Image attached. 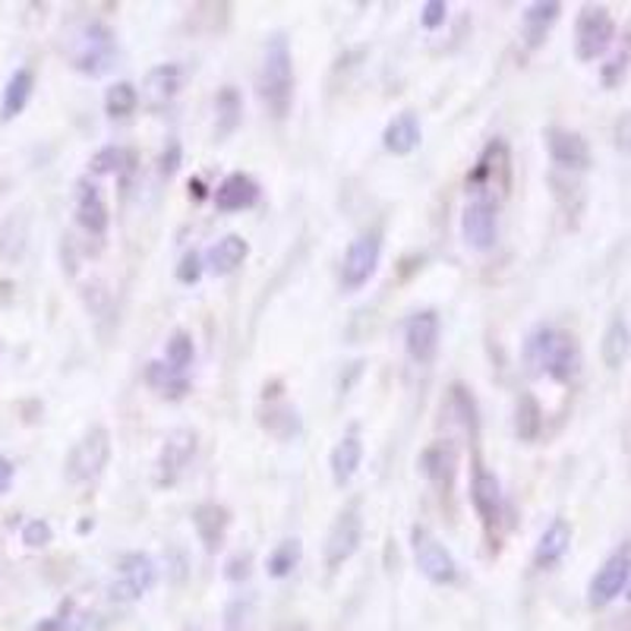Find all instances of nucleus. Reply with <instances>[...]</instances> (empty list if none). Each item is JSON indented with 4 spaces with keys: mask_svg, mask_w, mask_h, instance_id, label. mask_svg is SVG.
Returning <instances> with one entry per match:
<instances>
[{
    "mask_svg": "<svg viewBox=\"0 0 631 631\" xmlns=\"http://www.w3.org/2000/svg\"><path fill=\"white\" fill-rule=\"evenodd\" d=\"M256 92L263 108L275 117L285 120L293 105V57L288 39L278 32L271 35L269 45L263 51V67L256 76Z\"/></svg>",
    "mask_w": 631,
    "mask_h": 631,
    "instance_id": "nucleus-1",
    "label": "nucleus"
},
{
    "mask_svg": "<svg viewBox=\"0 0 631 631\" xmlns=\"http://www.w3.org/2000/svg\"><path fill=\"white\" fill-rule=\"evenodd\" d=\"M524 361L531 363L534 370L546 373L549 379H556V383H571L578 376V370H581V347H578L571 332L543 325L527 339Z\"/></svg>",
    "mask_w": 631,
    "mask_h": 631,
    "instance_id": "nucleus-2",
    "label": "nucleus"
},
{
    "mask_svg": "<svg viewBox=\"0 0 631 631\" xmlns=\"http://www.w3.org/2000/svg\"><path fill=\"white\" fill-rule=\"evenodd\" d=\"M468 193L502 203L512 186V149L505 139L486 142V149L477 156V164L468 171Z\"/></svg>",
    "mask_w": 631,
    "mask_h": 631,
    "instance_id": "nucleus-3",
    "label": "nucleus"
},
{
    "mask_svg": "<svg viewBox=\"0 0 631 631\" xmlns=\"http://www.w3.org/2000/svg\"><path fill=\"white\" fill-rule=\"evenodd\" d=\"M117 57V39L105 23L92 20L86 23L76 35H73V45H69V67L76 73H86V76H101L108 73Z\"/></svg>",
    "mask_w": 631,
    "mask_h": 631,
    "instance_id": "nucleus-4",
    "label": "nucleus"
},
{
    "mask_svg": "<svg viewBox=\"0 0 631 631\" xmlns=\"http://www.w3.org/2000/svg\"><path fill=\"white\" fill-rule=\"evenodd\" d=\"M383 259V234L379 231H363L357 234L341 259V288L344 291H361L363 285H370V278L379 269Z\"/></svg>",
    "mask_w": 631,
    "mask_h": 631,
    "instance_id": "nucleus-5",
    "label": "nucleus"
},
{
    "mask_svg": "<svg viewBox=\"0 0 631 631\" xmlns=\"http://www.w3.org/2000/svg\"><path fill=\"white\" fill-rule=\"evenodd\" d=\"M410 553H414V563L420 568V575L432 581V585H454L458 578V563L449 553V546L439 541L432 531L414 524L410 527Z\"/></svg>",
    "mask_w": 631,
    "mask_h": 631,
    "instance_id": "nucleus-6",
    "label": "nucleus"
},
{
    "mask_svg": "<svg viewBox=\"0 0 631 631\" xmlns=\"http://www.w3.org/2000/svg\"><path fill=\"white\" fill-rule=\"evenodd\" d=\"M108 458H111V432L105 427H92L69 449L67 461H64V473H67L69 483H89L108 468Z\"/></svg>",
    "mask_w": 631,
    "mask_h": 631,
    "instance_id": "nucleus-7",
    "label": "nucleus"
},
{
    "mask_svg": "<svg viewBox=\"0 0 631 631\" xmlns=\"http://www.w3.org/2000/svg\"><path fill=\"white\" fill-rule=\"evenodd\" d=\"M363 541V515L361 502H347L339 512V518L332 521L329 537H325V565L329 568H341L347 563Z\"/></svg>",
    "mask_w": 631,
    "mask_h": 631,
    "instance_id": "nucleus-8",
    "label": "nucleus"
},
{
    "mask_svg": "<svg viewBox=\"0 0 631 631\" xmlns=\"http://www.w3.org/2000/svg\"><path fill=\"white\" fill-rule=\"evenodd\" d=\"M158 568L152 556L146 553H127L120 563H117V575L111 581V597L120 603H133L139 597H146L152 587H156Z\"/></svg>",
    "mask_w": 631,
    "mask_h": 631,
    "instance_id": "nucleus-9",
    "label": "nucleus"
},
{
    "mask_svg": "<svg viewBox=\"0 0 631 631\" xmlns=\"http://www.w3.org/2000/svg\"><path fill=\"white\" fill-rule=\"evenodd\" d=\"M612 35H616V23L607 7L590 3L578 13V23H575V54L581 61H597L612 45Z\"/></svg>",
    "mask_w": 631,
    "mask_h": 631,
    "instance_id": "nucleus-10",
    "label": "nucleus"
},
{
    "mask_svg": "<svg viewBox=\"0 0 631 631\" xmlns=\"http://www.w3.org/2000/svg\"><path fill=\"white\" fill-rule=\"evenodd\" d=\"M631 581V549H616L609 556L607 563L597 568V575L590 578V587H587V603L593 609L609 607L625 585Z\"/></svg>",
    "mask_w": 631,
    "mask_h": 631,
    "instance_id": "nucleus-11",
    "label": "nucleus"
},
{
    "mask_svg": "<svg viewBox=\"0 0 631 631\" xmlns=\"http://www.w3.org/2000/svg\"><path fill=\"white\" fill-rule=\"evenodd\" d=\"M499 231V203L483 200V196H471L464 212H461V237L471 249H490L496 244Z\"/></svg>",
    "mask_w": 631,
    "mask_h": 631,
    "instance_id": "nucleus-12",
    "label": "nucleus"
},
{
    "mask_svg": "<svg viewBox=\"0 0 631 631\" xmlns=\"http://www.w3.org/2000/svg\"><path fill=\"white\" fill-rule=\"evenodd\" d=\"M200 439L193 429H174L168 432L161 454H158V483H178L181 473L190 468V461L196 458Z\"/></svg>",
    "mask_w": 631,
    "mask_h": 631,
    "instance_id": "nucleus-13",
    "label": "nucleus"
},
{
    "mask_svg": "<svg viewBox=\"0 0 631 631\" xmlns=\"http://www.w3.org/2000/svg\"><path fill=\"white\" fill-rule=\"evenodd\" d=\"M471 502L477 518L483 521L486 531H493L502 518V483L493 471H486L483 464H473L471 477Z\"/></svg>",
    "mask_w": 631,
    "mask_h": 631,
    "instance_id": "nucleus-14",
    "label": "nucleus"
},
{
    "mask_svg": "<svg viewBox=\"0 0 631 631\" xmlns=\"http://www.w3.org/2000/svg\"><path fill=\"white\" fill-rule=\"evenodd\" d=\"M439 335H442V322L432 310H420V313L410 316L405 329V344L410 361L429 363L439 351Z\"/></svg>",
    "mask_w": 631,
    "mask_h": 631,
    "instance_id": "nucleus-15",
    "label": "nucleus"
},
{
    "mask_svg": "<svg viewBox=\"0 0 631 631\" xmlns=\"http://www.w3.org/2000/svg\"><path fill=\"white\" fill-rule=\"evenodd\" d=\"M546 149H549V158L559 164V168H568V171H585L590 168V146L581 133L575 130H565V127H549L546 130Z\"/></svg>",
    "mask_w": 631,
    "mask_h": 631,
    "instance_id": "nucleus-16",
    "label": "nucleus"
},
{
    "mask_svg": "<svg viewBox=\"0 0 631 631\" xmlns=\"http://www.w3.org/2000/svg\"><path fill=\"white\" fill-rule=\"evenodd\" d=\"M420 471L427 477L432 486H439V490H451V483H454V473H458V451L451 442H432L427 449L420 451Z\"/></svg>",
    "mask_w": 631,
    "mask_h": 631,
    "instance_id": "nucleus-17",
    "label": "nucleus"
},
{
    "mask_svg": "<svg viewBox=\"0 0 631 631\" xmlns=\"http://www.w3.org/2000/svg\"><path fill=\"white\" fill-rule=\"evenodd\" d=\"M259 203V183L253 181L249 174H227L225 181L218 183L215 190V205L218 212H244Z\"/></svg>",
    "mask_w": 631,
    "mask_h": 631,
    "instance_id": "nucleus-18",
    "label": "nucleus"
},
{
    "mask_svg": "<svg viewBox=\"0 0 631 631\" xmlns=\"http://www.w3.org/2000/svg\"><path fill=\"white\" fill-rule=\"evenodd\" d=\"M420 139H424V130H420V120H417V114L414 111L395 114V117L385 124L383 146L385 152H392V156H410V152L420 146Z\"/></svg>",
    "mask_w": 631,
    "mask_h": 631,
    "instance_id": "nucleus-19",
    "label": "nucleus"
},
{
    "mask_svg": "<svg viewBox=\"0 0 631 631\" xmlns=\"http://www.w3.org/2000/svg\"><path fill=\"white\" fill-rule=\"evenodd\" d=\"M568 546H571V524L565 518L549 521L546 531L541 534V541H537V549H534V565L543 568V571L556 568L565 559Z\"/></svg>",
    "mask_w": 631,
    "mask_h": 631,
    "instance_id": "nucleus-20",
    "label": "nucleus"
},
{
    "mask_svg": "<svg viewBox=\"0 0 631 631\" xmlns=\"http://www.w3.org/2000/svg\"><path fill=\"white\" fill-rule=\"evenodd\" d=\"M76 222L79 227L92 234V237H105V231H108V222H111V215H108V205L101 200V193L92 186V183H79V193H76Z\"/></svg>",
    "mask_w": 631,
    "mask_h": 631,
    "instance_id": "nucleus-21",
    "label": "nucleus"
},
{
    "mask_svg": "<svg viewBox=\"0 0 631 631\" xmlns=\"http://www.w3.org/2000/svg\"><path fill=\"white\" fill-rule=\"evenodd\" d=\"M227 524H231L227 509L218 505V502H203V505L193 509V527H196V534H200V541H203L208 553H215L225 543Z\"/></svg>",
    "mask_w": 631,
    "mask_h": 631,
    "instance_id": "nucleus-22",
    "label": "nucleus"
},
{
    "mask_svg": "<svg viewBox=\"0 0 631 631\" xmlns=\"http://www.w3.org/2000/svg\"><path fill=\"white\" fill-rule=\"evenodd\" d=\"M183 86V69L181 64H158L146 73V83H142V92L149 98V105H168Z\"/></svg>",
    "mask_w": 631,
    "mask_h": 631,
    "instance_id": "nucleus-23",
    "label": "nucleus"
},
{
    "mask_svg": "<svg viewBox=\"0 0 631 631\" xmlns=\"http://www.w3.org/2000/svg\"><path fill=\"white\" fill-rule=\"evenodd\" d=\"M249 256V244L240 234H225L215 247L205 253V266L215 271V275H231L237 271Z\"/></svg>",
    "mask_w": 631,
    "mask_h": 631,
    "instance_id": "nucleus-24",
    "label": "nucleus"
},
{
    "mask_svg": "<svg viewBox=\"0 0 631 631\" xmlns=\"http://www.w3.org/2000/svg\"><path fill=\"white\" fill-rule=\"evenodd\" d=\"M32 89H35V73L29 67H20L3 86V95H0V120H13L25 111L29 98H32Z\"/></svg>",
    "mask_w": 631,
    "mask_h": 631,
    "instance_id": "nucleus-25",
    "label": "nucleus"
},
{
    "mask_svg": "<svg viewBox=\"0 0 631 631\" xmlns=\"http://www.w3.org/2000/svg\"><path fill=\"white\" fill-rule=\"evenodd\" d=\"M363 461V442L357 432H347L344 439H341L339 446L332 449L329 454V468H332V480L339 483V486H347L351 480H354V473L361 468Z\"/></svg>",
    "mask_w": 631,
    "mask_h": 631,
    "instance_id": "nucleus-26",
    "label": "nucleus"
},
{
    "mask_svg": "<svg viewBox=\"0 0 631 631\" xmlns=\"http://www.w3.org/2000/svg\"><path fill=\"white\" fill-rule=\"evenodd\" d=\"M563 13V7L556 0H541V3H531L527 13H524V42L527 47H541L543 39L549 35V29L556 25Z\"/></svg>",
    "mask_w": 631,
    "mask_h": 631,
    "instance_id": "nucleus-27",
    "label": "nucleus"
},
{
    "mask_svg": "<svg viewBox=\"0 0 631 631\" xmlns=\"http://www.w3.org/2000/svg\"><path fill=\"white\" fill-rule=\"evenodd\" d=\"M603 363H607L609 370H619L622 363L629 361L631 354V329L625 325V319L622 316H616L612 322H609V329L603 332Z\"/></svg>",
    "mask_w": 631,
    "mask_h": 631,
    "instance_id": "nucleus-28",
    "label": "nucleus"
},
{
    "mask_svg": "<svg viewBox=\"0 0 631 631\" xmlns=\"http://www.w3.org/2000/svg\"><path fill=\"white\" fill-rule=\"evenodd\" d=\"M446 410L454 417V424L468 429L471 436L480 432V407H477V398L464 388L461 383H454L449 388V398H446Z\"/></svg>",
    "mask_w": 631,
    "mask_h": 631,
    "instance_id": "nucleus-29",
    "label": "nucleus"
},
{
    "mask_svg": "<svg viewBox=\"0 0 631 631\" xmlns=\"http://www.w3.org/2000/svg\"><path fill=\"white\" fill-rule=\"evenodd\" d=\"M300 559H303V543L297 541V537H288V541H281L269 553L266 571H269L271 578H288V575H293V568L300 565Z\"/></svg>",
    "mask_w": 631,
    "mask_h": 631,
    "instance_id": "nucleus-30",
    "label": "nucleus"
},
{
    "mask_svg": "<svg viewBox=\"0 0 631 631\" xmlns=\"http://www.w3.org/2000/svg\"><path fill=\"white\" fill-rule=\"evenodd\" d=\"M543 429V410L534 395H521L515 405V432L524 442H534Z\"/></svg>",
    "mask_w": 631,
    "mask_h": 631,
    "instance_id": "nucleus-31",
    "label": "nucleus"
},
{
    "mask_svg": "<svg viewBox=\"0 0 631 631\" xmlns=\"http://www.w3.org/2000/svg\"><path fill=\"white\" fill-rule=\"evenodd\" d=\"M215 111H218V136L225 139L237 130L240 124V114H244V101H240V92L234 86H225L215 98Z\"/></svg>",
    "mask_w": 631,
    "mask_h": 631,
    "instance_id": "nucleus-32",
    "label": "nucleus"
},
{
    "mask_svg": "<svg viewBox=\"0 0 631 631\" xmlns=\"http://www.w3.org/2000/svg\"><path fill=\"white\" fill-rule=\"evenodd\" d=\"M149 383L156 385L158 392L164 395V398H183L186 392H190V383H186V376L178 373V370H171L168 363H149Z\"/></svg>",
    "mask_w": 631,
    "mask_h": 631,
    "instance_id": "nucleus-33",
    "label": "nucleus"
},
{
    "mask_svg": "<svg viewBox=\"0 0 631 631\" xmlns=\"http://www.w3.org/2000/svg\"><path fill=\"white\" fill-rule=\"evenodd\" d=\"M139 105V92H136L133 83H114L111 89L105 92V111L114 120H124L130 117Z\"/></svg>",
    "mask_w": 631,
    "mask_h": 631,
    "instance_id": "nucleus-34",
    "label": "nucleus"
},
{
    "mask_svg": "<svg viewBox=\"0 0 631 631\" xmlns=\"http://www.w3.org/2000/svg\"><path fill=\"white\" fill-rule=\"evenodd\" d=\"M263 427L278 439H291L300 432V414L291 405H271L269 414L263 417Z\"/></svg>",
    "mask_w": 631,
    "mask_h": 631,
    "instance_id": "nucleus-35",
    "label": "nucleus"
},
{
    "mask_svg": "<svg viewBox=\"0 0 631 631\" xmlns=\"http://www.w3.org/2000/svg\"><path fill=\"white\" fill-rule=\"evenodd\" d=\"M196 357V347H193V339L186 332H174L168 344H164V363L178 373H186V366Z\"/></svg>",
    "mask_w": 631,
    "mask_h": 631,
    "instance_id": "nucleus-36",
    "label": "nucleus"
},
{
    "mask_svg": "<svg viewBox=\"0 0 631 631\" xmlns=\"http://www.w3.org/2000/svg\"><path fill=\"white\" fill-rule=\"evenodd\" d=\"M133 161V156L120 146H105L101 152L92 156V174H117Z\"/></svg>",
    "mask_w": 631,
    "mask_h": 631,
    "instance_id": "nucleus-37",
    "label": "nucleus"
},
{
    "mask_svg": "<svg viewBox=\"0 0 631 631\" xmlns=\"http://www.w3.org/2000/svg\"><path fill=\"white\" fill-rule=\"evenodd\" d=\"M203 271H205V259L196 253V249L183 253L181 266H178V281H183V285H196V281L203 278Z\"/></svg>",
    "mask_w": 631,
    "mask_h": 631,
    "instance_id": "nucleus-38",
    "label": "nucleus"
},
{
    "mask_svg": "<svg viewBox=\"0 0 631 631\" xmlns=\"http://www.w3.org/2000/svg\"><path fill=\"white\" fill-rule=\"evenodd\" d=\"M51 541H54V531H51L47 521L32 518L23 527V543L25 546H32V549H42V546H47Z\"/></svg>",
    "mask_w": 631,
    "mask_h": 631,
    "instance_id": "nucleus-39",
    "label": "nucleus"
},
{
    "mask_svg": "<svg viewBox=\"0 0 631 631\" xmlns=\"http://www.w3.org/2000/svg\"><path fill=\"white\" fill-rule=\"evenodd\" d=\"M449 20V3L446 0H427L424 7H420V23L424 29H439V25H446Z\"/></svg>",
    "mask_w": 631,
    "mask_h": 631,
    "instance_id": "nucleus-40",
    "label": "nucleus"
},
{
    "mask_svg": "<svg viewBox=\"0 0 631 631\" xmlns=\"http://www.w3.org/2000/svg\"><path fill=\"white\" fill-rule=\"evenodd\" d=\"M178 168H181V142H178V139H168L164 152L158 158V171H161L164 178H171Z\"/></svg>",
    "mask_w": 631,
    "mask_h": 631,
    "instance_id": "nucleus-41",
    "label": "nucleus"
},
{
    "mask_svg": "<svg viewBox=\"0 0 631 631\" xmlns=\"http://www.w3.org/2000/svg\"><path fill=\"white\" fill-rule=\"evenodd\" d=\"M616 146H619L622 152H631V111L622 114V117L616 120Z\"/></svg>",
    "mask_w": 631,
    "mask_h": 631,
    "instance_id": "nucleus-42",
    "label": "nucleus"
},
{
    "mask_svg": "<svg viewBox=\"0 0 631 631\" xmlns=\"http://www.w3.org/2000/svg\"><path fill=\"white\" fill-rule=\"evenodd\" d=\"M247 565H249L247 556H234V559L227 563V578H231V581H240V578H247V571H249Z\"/></svg>",
    "mask_w": 631,
    "mask_h": 631,
    "instance_id": "nucleus-43",
    "label": "nucleus"
},
{
    "mask_svg": "<svg viewBox=\"0 0 631 631\" xmlns=\"http://www.w3.org/2000/svg\"><path fill=\"white\" fill-rule=\"evenodd\" d=\"M10 483H13V464L0 454V493H7Z\"/></svg>",
    "mask_w": 631,
    "mask_h": 631,
    "instance_id": "nucleus-44",
    "label": "nucleus"
},
{
    "mask_svg": "<svg viewBox=\"0 0 631 631\" xmlns=\"http://www.w3.org/2000/svg\"><path fill=\"white\" fill-rule=\"evenodd\" d=\"M190 196H193V200H205V186L200 178H196V181H190Z\"/></svg>",
    "mask_w": 631,
    "mask_h": 631,
    "instance_id": "nucleus-45",
    "label": "nucleus"
},
{
    "mask_svg": "<svg viewBox=\"0 0 631 631\" xmlns=\"http://www.w3.org/2000/svg\"><path fill=\"white\" fill-rule=\"evenodd\" d=\"M278 631H310V629H307L303 622H288V625H281Z\"/></svg>",
    "mask_w": 631,
    "mask_h": 631,
    "instance_id": "nucleus-46",
    "label": "nucleus"
}]
</instances>
